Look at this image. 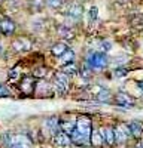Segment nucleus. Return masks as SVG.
<instances>
[{"label":"nucleus","instance_id":"31","mask_svg":"<svg viewBox=\"0 0 143 148\" xmlns=\"http://www.w3.org/2000/svg\"><path fill=\"white\" fill-rule=\"evenodd\" d=\"M139 88H140V89H143V82H139Z\"/></svg>","mask_w":143,"mask_h":148},{"label":"nucleus","instance_id":"14","mask_svg":"<svg viewBox=\"0 0 143 148\" xmlns=\"http://www.w3.org/2000/svg\"><path fill=\"white\" fill-rule=\"evenodd\" d=\"M90 142H91V145H92V147H95V148L101 147V145L104 144L103 136H101V132L92 130V132H91V136H90Z\"/></svg>","mask_w":143,"mask_h":148},{"label":"nucleus","instance_id":"7","mask_svg":"<svg viewBox=\"0 0 143 148\" xmlns=\"http://www.w3.org/2000/svg\"><path fill=\"white\" fill-rule=\"evenodd\" d=\"M54 142H55L57 147L64 148V147H69V145H70L72 139H70V135H69V133H66V132H63L61 129H60V130L54 135Z\"/></svg>","mask_w":143,"mask_h":148},{"label":"nucleus","instance_id":"5","mask_svg":"<svg viewBox=\"0 0 143 148\" xmlns=\"http://www.w3.org/2000/svg\"><path fill=\"white\" fill-rule=\"evenodd\" d=\"M113 133H115V144H119V145L125 144L127 139H128V136H131L128 126H127V127L116 126V127H113Z\"/></svg>","mask_w":143,"mask_h":148},{"label":"nucleus","instance_id":"26","mask_svg":"<svg viewBox=\"0 0 143 148\" xmlns=\"http://www.w3.org/2000/svg\"><path fill=\"white\" fill-rule=\"evenodd\" d=\"M127 73H128V70L121 67V68H116V70H115V76H118V77H122V76H125Z\"/></svg>","mask_w":143,"mask_h":148},{"label":"nucleus","instance_id":"8","mask_svg":"<svg viewBox=\"0 0 143 148\" xmlns=\"http://www.w3.org/2000/svg\"><path fill=\"white\" fill-rule=\"evenodd\" d=\"M0 31L5 36H10L15 31V22L10 18H2L0 19Z\"/></svg>","mask_w":143,"mask_h":148},{"label":"nucleus","instance_id":"23","mask_svg":"<svg viewBox=\"0 0 143 148\" xmlns=\"http://www.w3.org/2000/svg\"><path fill=\"white\" fill-rule=\"evenodd\" d=\"M46 3L52 9H58V8H61L64 5V0H46Z\"/></svg>","mask_w":143,"mask_h":148},{"label":"nucleus","instance_id":"12","mask_svg":"<svg viewBox=\"0 0 143 148\" xmlns=\"http://www.w3.org/2000/svg\"><path fill=\"white\" fill-rule=\"evenodd\" d=\"M100 132H101L104 144H107V145H113L115 144V133H113L112 127H103Z\"/></svg>","mask_w":143,"mask_h":148},{"label":"nucleus","instance_id":"28","mask_svg":"<svg viewBox=\"0 0 143 148\" xmlns=\"http://www.w3.org/2000/svg\"><path fill=\"white\" fill-rule=\"evenodd\" d=\"M34 76L36 77H43L45 76V68H37L34 71Z\"/></svg>","mask_w":143,"mask_h":148},{"label":"nucleus","instance_id":"27","mask_svg":"<svg viewBox=\"0 0 143 148\" xmlns=\"http://www.w3.org/2000/svg\"><path fill=\"white\" fill-rule=\"evenodd\" d=\"M10 93H9V90L6 89V86H2L0 84V98H6V96H9Z\"/></svg>","mask_w":143,"mask_h":148},{"label":"nucleus","instance_id":"21","mask_svg":"<svg viewBox=\"0 0 143 148\" xmlns=\"http://www.w3.org/2000/svg\"><path fill=\"white\" fill-rule=\"evenodd\" d=\"M63 73H64V74H67V76H75V74L78 73V68H76L75 62L64 64V67H63Z\"/></svg>","mask_w":143,"mask_h":148},{"label":"nucleus","instance_id":"15","mask_svg":"<svg viewBox=\"0 0 143 148\" xmlns=\"http://www.w3.org/2000/svg\"><path fill=\"white\" fill-rule=\"evenodd\" d=\"M46 126H48V129L51 130V133L55 135L58 132V129H60V120L57 117H49L46 120Z\"/></svg>","mask_w":143,"mask_h":148},{"label":"nucleus","instance_id":"22","mask_svg":"<svg viewBox=\"0 0 143 148\" xmlns=\"http://www.w3.org/2000/svg\"><path fill=\"white\" fill-rule=\"evenodd\" d=\"M14 47L17 51H26V49H28V42L24 39H18L14 42Z\"/></svg>","mask_w":143,"mask_h":148},{"label":"nucleus","instance_id":"1","mask_svg":"<svg viewBox=\"0 0 143 148\" xmlns=\"http://www.w3.org/2000/svg\"><path fill=\"white\" fill-rule=\"evenodd\" d=\"M87 62L92 70H103L109 64V58L103 52H92V53H90Z\"/></svg>","mask_w":143,"mask_h":148},{"label":"nucleus","instance_id":"9","mask_svg":"<svg viewBox=\"0 0 143 148\" xmlns=\"http://www.w3.org/2000/svg\"><path fill=\"white\" fill-rule=\"evenodd\" d=\"M127 126H128L130 133H131V136H133V138H136V139H140L142 138V135H143V123L142 121L134 120V121L128 123Z\"/></svg>","mask_w":143,"mask_h":148},{"label":"nucleus","instance_id":"4","mask_svg":"<svg viewBox=\"0 0 143 148\" xmlns=\"http://www.w3.org/2000/svg\"><path fill=\"white\" fill-rule=\"evenodd\" d=\"M92 127V125H91V119H88V117H85V116H82V117H79L78 120H76V126H75V129L78 130V132H81L82 135H85V136H91V129Z\"/></svg>","mask_w":143,"mask_h":148},{"label":"nucleus","instance_id":"19","mask_svg":"<svg viewBox=\"0 0 143 148\" xmlns=\"http://www.w3.org/2000/svg\"><path fill=\"white\" fill-rule=\"evenodd\" d=\"M95 99L100 101V102H104V101H109L110 99V92L107 90V89H103L100 88L97 90V93H95Z\"/></svg>","mask_w":143,"mask_h":148},{"label":"nucleus","instance_id":"25","mask_svg":"<svg viewBox=\"0 0 143 148\" xmlns=\"http://www.w3.org/2000/svg\"><path fill=\"white\" fill-rule=\"evenodd\" d=\"M97 15H99V9L95 8V6H92L90 9V19L91 21H95V19H97Z\"/></svg>","mask_w":143,"mask_h":148},{"label":"nucleus","instance_id":"20","mask_svg":"<svg viewBox=\"0 0 143 148\" xmlns=\"http://www.w3.org/2000/svg\"><path fill=\"white\" fill-rule=\"evenodd\" d=\"M61 58V61L64 64H69V62H75V52L72 51V49H67V51L60 56Z\"/></svg>","mask_w":143,"mask_h":148},{"label":"nucleus","instance_id":"2","mask_svg":"<svg viewBox=\"0 0 143 148\" xmlns=\"http://www.w3.org/2000/svg\"><path fill=\"white\" fill-rule=\"evenodd\" d=\"M8 148H31V142L30 139L22 133H17V135H10L8 138Z\"/></svg>","mask_w":143,"mask_h":148},{"label":"nucleus","instance_id":"18","mask_svg":"<svg viewBox=\"0 0 143 148\" xmlns=\"http://www.w3.org/2000/svg\"><path fill=\"white\" fill-rule=\"evenodd\" d=\"M75 123L73 121H67V120H64V119H61L60 120V129H61L63 132H66V133H72L73 132V129H75Z\"/></svg>","mask_w":143,"mask_h":148},{"label":"nucleus","instance_id":"29","mask_svg":"<svg viewBox=\"0 0 143 148\" xmlns=\"http://www.w3.org/2000/svg\"><path fill=\"white\" fill-rule=\"evenodd\" d=\"M103 49H104V51H110V43L103 42Z\"/></svg>","mask_w":143,"mask_h":148},{"label":"nucleus","instance_id":"16","mask_svg":"<svg viewBox=\"0 0 143 148\" xmlns=\"http://www.w3.org/2000/svg\"><path fill=\"white\" fill-rule=\"evenodd\" d=\"M58 34H60L61 39H66V40H70V39H73V37H75V33L72 31V28H69L66 25H61L58 28Z\"/></svg>","mask_w":143,"mask_h":148},{"label":"nucleus","instance_id":"30","mask_svg":"<svg viewBox=\"0 0 143 148\" xmlns=\"http://www.w3.org/2000/svg\"><path fill=\"white\" fill-rule=\"evenodd\" d=\"M81 74H82V77H83V76H85V77H90V76H91V73H88V70H82Z\"/></svg>","mask_w":143,"mask_h":148},{"label":"nucleus","instance_id":"6","mask_svg":"<svg viewBox=\"0 0 143 148\" xmlns=\"http://www.w3.org/2000/svg\"><path fill=\"white\" fill-rule=\"evenodd\" d=\"M115 101L119 107H124V108H131L134 107V99L131 98L130 95H127L125 92H118L115 95Z\"/></svg>","mask_w":143,"mask_h":148},{"label":"nucleus","instance_id":"11","mask_svg":"<svg viewBox=\"0 0 143 148\" xmlns=\"http://www.w3.org/2000/svg\"><path fill=\"white\" fill-rule=\"evenodd\" d=\"M21 90L26 93V95H31L34 92V83H33V79L31 77H24V80L21 82L19 84Z\"/></svg>","mask_w":143,"mask_h":148},{"label":"nucleus","instance_id":"10","mask_svg":"<svg viewBox=\"0 0 143 148\" xmlns=\"http://www.w3.org/2000/svg\"><path fill=\"white\" fill-rule=\"evenodd\" d=\"M70 139L76 145H88V142H90V138L85 136V135H82L81 132H78L76 129H73V132L70 133Z\"/></svg>","mask_w":143,"mask_h":148},{"label":"nucleus","instance_id":"3","mask_svg":"<svg viewBox=\"0 0 143 148\" xmlns=\"http://www.w3.org/2000/svg\"><path fill=\"white\" fill-rule=\"evenodd\" d=\"M54 86H55V90L58 95H64L69 89V77L67 74L61 73H57L55 77H54Z\"/></svg>","mask_w":143,"mask_h":148},{"label":"nucleus","instance_id":"17","mask_svg":"<svg viewBox=\"0 0 143 148\" xmlns=\"http://www.w3.org/2000/svg\"><path fill=\"white\" fill-rule=\"evenodd\" d=\"M67 49H69V47H67V45H64V43H55V45L52 46V49H51V52H52L54 56H58V58H60V56H61V55L67 51Z\"/></svg>","mask_w":143,"mask_h":148},{"label":"nucleus","instance_id":"24","mask_svg":"<svg viewBox=\"0 0 143 148\" xmlns=\"http://www.w3.org/2000/svg\"><path fill=\"white\" fill-rule=\"evenodd\" d=\"M43 0H31V6H33V9H36V10H40L42 8H43Z\"/></svg>","mask_w":143,"mask_h":148},{"label":"nucleus","instance_id":"13","mask_svg":"<svg viewBox=\"0 0 143 148\" xmlns=\"http://www.w3.org/2000/svg\"><path fill=\"white\" fill-rule=\"evenodd\" d=\"M82 12H83L82 6L78 5V3H73L69 8V10H67V16L72 18V19H79L82 16Z\"/></svg>","mask_w":143,"mask_h":148}]
</instances>
